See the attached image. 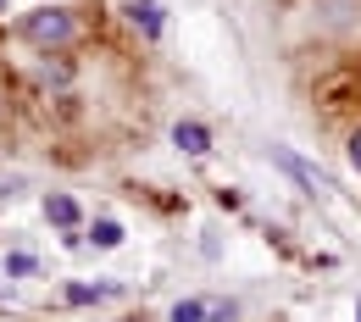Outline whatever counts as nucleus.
Here are the masks:
<instances>
[{
    "label": "nucleus",
    "mask_w": 361,
    "mask_h": 322,
    "mask_svg": "<svg viewBox=\"0 0 361 322\" xmlns=\"http://www.w3.org/2000/svg\"><path fill=\"white\" fill-rule=\"evenodd\" d=\"M23 34H28L34 45H45V50H61V45L78 39V17L61 11V6H45V11H28V17H23Z\"/></svg>",
    "instance_id": "f257e3e1"
},
{
    "label": "nucleus",
    "mask_w": 361,
    "mask_h": 322,
    "mask_svg": "<svg viewBox=\"0 0 361 322\" xmlns=\"http://www.w3.org/2000/svg\"><path fill=\"white\" fill-rule=\"evenodd\" d=\"M272 161H278V167H283V173H289V178H295L300 189H306V194H317V200H328V194H334V184H328V178L317 173L312 161H300L295 150H283V144H272Z\"/></svg>",
    "instance_id": "f03ea898"
},
{
    "label": "nucleus",
    "mask_w": 361,
    "mask_h": 322,
    "mask_svg": "<svg viewBox=\"0 0 361 322\" xmlns=\"http://www.w3.org/2000/svg\"><path fill=\"white\" fill-rule=\"evenodd\" d=\"M173 144L189 150V156H206V150H212V134H206L200 123H178V128H173Z\"/></svg>",
    "instance_id": "7ed1b4c3"
},
{
    "label": "nucleus",
    "mask_w": 361,
    "mask_h": 322,
    "mask_svg": "<svg viewBox=\"0 0 361 322\" xmlns=\"http://www.w3.org/2000/svg\"><path fill=\"white\" fill-rule=\"evenodd\" d=\"M128 17H134V23L150 34V39L161 34V6H156V0H134V6H128Z\"/></svg>",
    "instance_id": "20e7f679"
},
{
    "label": "nucleus",
    "mask_w": 361,
    "mask_h": 322,
    "mask_svg": "<svg viewBox=\"0 0 361 322\" xmlns=\"http://www.w3.org/2000/svg\"><path fill=\"white\" fill-rule=\"evenodd\" d=\"M45 217H50V223H61V228H73V223H78V206H73L67 194H50V200H45Z\"/></svg>",
    "instance_id": "39448f33"
},
{
    "label": "nucleus",
    "mask_w": 361,
    "mask_h": 322,
    "mask_svg": "<svg viewBox=\"0 0 361 322\" xmlns=\"http://www.w3.org/2000/svg\"><path fill=\"white\" fill-rule=\"evenodd\" d=\"M167 322H206V300H178L167 311Z\"/></svg>",
    "instance_id": "423d86ee"
},
{
    "label": "nucleus",
    "mask_w": 361,
    "mask_h": 322,
    "mask_svg": "<svg viewBox=\"0 0 361 322\" xmlns=\"http://www.w3.org/2000/svg\"><path fill=\"white\" fill-rule=\"evenodd\" d=\"M94 244H100V250H117V244H123V228H117L111 217H100V223H94Z\"/></svg>",
    "instance_id": "0eeeda50"
},
{
    "label": "nucleus",
    "mask_w": 361,
    "mask_h": 322,
    "mask_svg": "<svg viewBox=\"0 0 361 322\" xmlns=\"http://www.w3.org/2000/svg\"><path fill=\"white\" fill-rule=\"evenodd\" d=\"M206 322H233V306L228 300H206Z\"/></svg>",
    "instance_id": "6e6552de"
},
{
    "label": "nucleus",
    "mask_w": 361,
    "mask_h": 322,
    "mask_svg": "<svg viewBox=\"0 0 361 322\" xmlns=\"http://www.w3.org/2000/svg\"><path fill=\"white\" fill-rule=\"evenodd\" d=\"M106 295H111L106 283H100V289H84V283H78V289H67V300H78V306H84V300H106Z\"/></svg>",
    "instance_id": "1a4fd4ad"
},
{
    "label": "nucleus",
    "mask_w": 361,
    "mask_h": 322,
    "mask_svg": "<svg viewBox=\"0 0 361 322\" xmlns=\"http://www.w3.org/2000/svg\"><path fill=\"white\" fill-rule=\"evenodd\" d=\"M350 167H356V173H361V128H356V134H350Z\"/></svg>",
    "instance_id": "9d476101"
},
{
    "label": "nucleus",
    "mask_w": 361,
    "mask_h": 322,
    "mask_svg": "<svg viewBox=\"0 0 361 322\" xmlns=\"http://www.w3.org/2000/svg\"><path fill=\"white\" fill-rule=\"evenodd\" d=\"M0 11H6V0H0Z\"/></svg>",
    "instance_id": "9b49d317"
}]
</instances>
